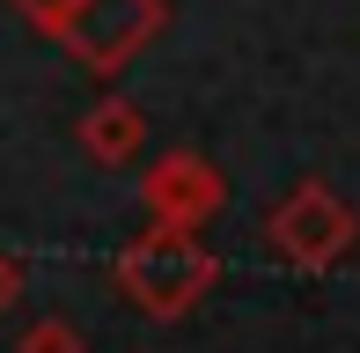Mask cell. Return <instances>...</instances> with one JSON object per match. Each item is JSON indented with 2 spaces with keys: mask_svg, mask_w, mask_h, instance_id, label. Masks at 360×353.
I'll use <instances>...</instances> for the list:
<instances>
[{
  "mask_svg": "<svg viewBox=\"0 0 360 353\" xmlns=\"http://www.w3.org/2000/svg\"><path fill=\"white\" fill-rule=\"evenodd\" d=\"M214 250L199 236H176V229H147L133 250L118 258V287L140 302L147 316H184L191 302L214 287Z\"/></svg>",
  "mask_w": 360,
  "mask_h": 353,
  "instance_id": "obj_1",
  "label": "cell"
},
{
  "mask_svg": "<svg viewBox=\"0 0 360 353\" xmlns=\"http://www.w3.org/2000/svg\"><path fill=\"white\" fill-rule=\"evenodd\" d=\"M272 250H280L287 265H309V272H323V265H338L353 250V236H360V221H353V206L338 199L331 184H294L280 206H272Z\"/></svg>",
  "mask_w": 360,
  "mask_h": 353,
  "instance_id": "obj_2",
  "label": "cell"
},
{
  "mask_svg": "<svg viewBox=\"0 0 360 353\" xmlns=\"http://www.w3.org/2000/svg\"><path fill=\"white\" fill-rule=\"evenodd\" d=\"M155 23H162V0H74V8L52 15V30L96 74H118L133 59V44L155 37Z\"/></svg>",
  "mask_w": 360,
  "mask_h": 353,
  "instance_id": "obj_3",
  "label": "cell"
},
{
  "mask_svg": "<svg viewBox=\"0 0 360 353\" xmlns=\"http://www.w3.org/2000/svg\"><path fill=\"white\" fill-rule=\"evenodd\" d=\"M140 199H147V214H155V229L199 236V221L221 214L228 184L214 176V162H199V155H162V162L140 176Z\"/></svg>",
  "mask_w": 360,
  "mask_h": 353,
  "instance_id": "obj_4",
  "label": "cell"
},
{
  "mask_svg": "<svg viewBox=\"0 0 360 353\" xmlns=\"http://www.w3.org/2000/svg\"><path fill=\"white\" fill-rule=\"evenodd\" d=\"M140 140H147L140 110H133V103H118V96H103V103L81 118V148H89L103 169H125V162L140 155Z\"/></svg>",
  "mask_w": 360,
  "mask_h": 353,
  "instance_id": "obj_5",
  "label": "cell"
},
{
  "mask_svg": "<svg viewBox=\"0 0 360 353\" xmlns=\"http://www.w3.org/2000/svg\"><path fill=\"white\" fill-rule=\"evenodd\" d=\"M22 353H81V331L67 324V316H44V324L22 331Z\"/></svg>",
  "mask_w": 360,
  "mask_h": 353,
  "instance_id": "obj_6",
  "label": "cell"
},
{
  "mask_svg": "<svg viewBox=\"0 0 360 353\" xmlns=\"http://www.w3.org/2000/svg\"><path fill=\"white\" fill-rule=\"evenodd\" d=\"M15 287H22V265H15L8 250H0V309H8V302H15Z\"/></svg>",
  "mask_w": 360,
  "mask_h": 353,
  "instance_id": "obj_7",
  "label": "cell"
}]
</instances>
